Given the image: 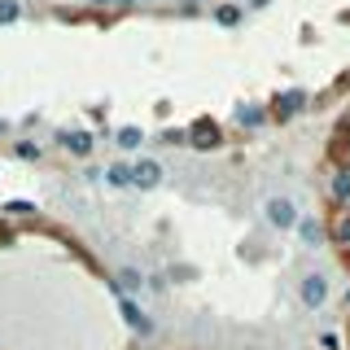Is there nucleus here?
I'll list each match as a JSON object with an SVG mask.
<instances>
[{
	"mask_svg": "<svg viewBox=\"0 0 350 350\" xmlns=\"http://www.w3.org/2000/svg\"><path fill=\"white\" fill-rule=\"evenodd\" d=\"M262 224H267L271 232H298V224H302V206H298V197H289V193H271L267 202H262Z\"/></svg>",
	"mask_w": 350,
	"mask_h": 350,
	"instance_id": "1",
	"label": "nucleus"
},
{
	"mask_svg": "<svg viewBox=\"0 0 350 350\" xmlns=\"http://www.w3.org/2000/svg\"><path fill=\"white\" fill-rule=\"evenodd\" d=\"M101 180L109 184V189H131V167L127 162H109V167L101 171Z\"/></svg>",
	"mask_w": 350,
	"mask_h": 350,
	"instance_id": "9",
	"label": "nucleus"
},
{
	"mask_svg": "<svg viewBox=\"0 0 350 350\" xmlns=\"http://www.w3.org/2000/svg\"><path fill=\"white\" fill-rule=\"evenodd\" d=\"M320 346L324 350H342V337H337V333H320Z\"/></svg>",
	"mask_w": 350,
	"mask_h": 350,
	"instance_id": "17",
	"label": "nucleus"
},
{
	"mask_svg": "<svg viewBox=\"0 0 350 350\" xmlns=\"http://www.w3.org/2000/svg\"><path fill=\"white\" fill-rule=\"evenodd\" d=\"M328 298H333V271L328 267H306L298 276V302L306 311H324Z\"/></svg>",
	"mask_w": 350,
	"mask_h": 350,
	"instance_id": "2",
	"label": "nucleus"
},
{
	"mask_svg": "<svg viewBox=\"0 0 350 350\" xmlns=\"http://www.w3.org/2000/svg\"><path fill=\"white\" fill-rule=\"evenodd\" d=\"M162 175H167V171H162L158 158H136V162H131V189L153 193V189L162 184Z\"/></svg>",
	"mask_w": 350,
	"mask_h": 350,
	"instance_id": "5",
	"label": "nucleus"
},
{
	"mask_svg": "<svg viewBox=\"0 0 350 350\" xmlns=\"http://www.w3.org/2000/svg\"><path fill=\"white\" fill-rule=\"evenodd\" d=\"M114 302H118V315H123V324H127L136 337H153V333H158V320L145 311V302H140V298H123V293H114Z\"/></svg>",
	"mask_w": 350,
	"mask_h": 350,
	"instance_id": "4",
	"label": "nucleus"
},
{
	"mask_svg": "<svg viewBox=\"0 0 350 350\" xmlns=\"http://www.w3.org/2000/svg\"><path fill=\"white\" fill-rule=\"evenodd\" d=\"M306 105V92L302 88H293V92H284L280 101H276V109H280V118H289V114H298V109Z\"/></svg>",
	"mask_w": 350,
	"mask_h": 350,
	"instance_id": "10",
	"label": "nucleus"
},
{
	"mask_svg": "<svg viewBox=\"0 0 350 350\" xmlns=\"http://www.w3.org/2000/svg\"><path fill=\"white\" fill-rule=\"evenodd\" d=\"M109 289L123 293V298H140V293L149 289V271L136 267V262H118V267L109 271Z\"/></svg>",
	"mask_w": 350,
	"mask_h": 350,
	"instance_id": "3",
	"label": "nucleus"
},
{
	"mask_svg": "<svg viewBox=\"0 0 350 350\" xmlns=\"http://www.w3.org/2000/svg\"><path fill=\"white\" fill-rule=\"evenodd\" d=\"M123 5H145V0H123Z\"/></svg>",
	"mask_w": 350,
	"mask_h": 350,
	"instance_id": "19",
	"label": "nucleus"
},
{
	"mask_svg": "<svg viewBox=\"0 0 350 350\" xmlns=\"http://www.w3.org/2000/svg\"><path fill=\"white\" fill-rule=\"evenodd\" d=\"M62 149L75 153V158H92L96 140H92V131H83V127H66L62 131Z\"/></svg>",
	"mask_w": 350,
	"mask_h": 350,
	"instance_id": "6",
	"label": "nucleus"
},
{
	"mask_svg": "<svg viewBox=\"0 0 350 350\" xmlns=\"http://www.w3.org/2000/svg\"><path fill=\"white\" fill-rule=\"evenodd\" d=\"M237 123H241V127H262V123H267V109H258V105H254V109L241 105V109H237Z\"/></svg>",
	"mask_w": 350,
	"mask_h": 350,
	"instance_id": "11",
	"label": "nucleus"
},
{
	"mask_svg": "<svg viewBox=\"0 0 350 350\" xmlns=\"http://www.w3.org/2000/svg\"><path fill=\"white\" fill-rule=\"evenodd\" d=\"M333 197L350 206V171H337V175H333Z\"/></svg>",
	"mask_w": 350,
	"mask_h": 350,
	"instance_id": "16",
	"label": "nucleus"
},
{
	"mask_svg": "<svg viewBox=\"0 0 350 350\" xmlns=\"http://www.w3.org/2000/svg\"><path fill=\"white\" fill-rule=\"evenodd\" d=\"M88 5H123V0H88Z\"/></svg>",
	"mask_w": 350,
	"mask_h": 350,
	"instance_id": "18",
	"label": "nucleus"
},
{
	"mask_svg": "<svg viewBox=\"0 0 350 350\" xmlns=\"http://www.w3.org/2000/svg\"><path fill=\"white\" fill-rule=\"evenodd\" d=\"M346 306H350V293H346Z\"/></svg>",
	"mask_w": 350,
	"mask_h": 350,
	"instance_id": "20",
	"label": "nucleus"
},
{
	"mask_svg": "<svg viewBox=\"0 0 350 350\" xmlns=\"http://www.w3.org/2000/svg\"><path fill=\"white\" fill-rule=\"evenodd\" d=\"M140 145H145V131H140L136 123H127V127H118V131H114V149H123V153H136Z\"/></svg>",
	"mask_w": 350,
	"mask_h": 350,
	"instance_id": "8",
	"label": "nucleus"
},
{
	"mask_svg": "<svg viewBox=\"0 0 350 350\" xmlns=\"http://www.w3.org/2000/svg\"><path fill=\"white\" fill-rule=\"evenodd\" d=\"M22 18V0H0V27H14Z\"/></svg>",
	"mask_w": 350,
	"mask_h": 350,
	"instance_id": "13",
	"label": "nucleus"
},
{
	"mask_svg": "<svg viewBox=\"0 0 350 350\" xmlns=\"http://www.w3.org/2000/svg\"><path fill=\"white\" fill-rule=\"evenodd\" d=\"M328 232H333V241H337V245H350V211H342V215H337Z\"/></svg>",
	"mask_w": 350,
	"mask_h": 350,
	"instance_id": "12",
	"label": "nucleus"
},
{
	"mask_svg": "<svg viewBox=\"0 0 350 350\" xmlns=\"http://www.w3.org/2000/svg\"><path fill=\"white\" fill-rule=\"evenodd\" d=\"M298 237H302V245H306V250H320V245H324V224H320L315 215H302Z\"/></svg>",
	"mask_w": 350,
	"mask_h": 350,
	"instance_id": "7",
	"label": "nucleus"
},
{
	"mask_svg": "<svg viewBox=\"0 0 350 350\" xmlns=\"http://www.w3.org/2000/svg\"><path fill=\"white\" fill-rule=\"evenodd\" d=\"M215 22H219V27H237V22H241V5H219Z\"/></svg>",
	"mask_w": 350,
	"mask_h": 350,
	"instance_id": "14",
	"label": "nucleus"
},
{
	"mask_svg": "<svg viewBox=\"0 0 350 350\" xmlns=\"http://www.w3.org/2000/svg\"><path fill=\"white\" fill-rule=\"evenodd\" d=\"M5 215L9 219H31V215H36V206L22 202V197H14V202H5Z\"/></svg>",
	"mask_w": 350,
	"mask_h": 350,
	"instance_id": "15",
	"label": "nucleus"
}]
</instances>
